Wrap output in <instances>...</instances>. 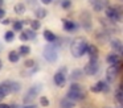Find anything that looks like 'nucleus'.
<instances>
[{
	"mask_svg": "<svg viewBox=\"0 0 123 108\" xmlns=\"http://www.w3.org/2000/svg\"><path fill=\"white\" fill-rule=\"evenodd\" d=\"M1 23H3L4 25H8V24L11 23V20H9V18H7V20H6V18H3V20H1Z\"/></svg>",
	"mask_w": 123,
	"mask_h": 108,
	"instance_id": "obj_33",
	"label": "nucleus"
},
{
	"mask_svg": "<svg viewBox=\"0 0 123 108\" xmlns=\"http://www.w3.org/2000/svg\"><path fill=\"white\" fill-rule=\"evenodd\" d=\"M99 70V63H98V59H90L87 63L83 67V74L91 76V75H95Z\"/></svg>",
	"mask_w": 123,
	"mask_h": 108,
	"instance_id": "obj_4",
	"label": "nucleus"
},
{
	"mask_svg": "<svg viewBox=\"0 0 123 108\" xmlns=\"http://www.w3.org/2000/svg\"><path fill=\"white\" fill-rule=\"evenodd\" d=\"M60 108H74V102H72L70 99H62L60 103Z\"/></svg>",
	"mask_w": 123,
	"mask_h": 108,
	"instance_id": "obj_17",
	"label": "nucleus"
},
{
	"mask_svg": "<svg viewBox=\"0 0 123 108\" xmlns=\"http://www.w3.org/2000/svg\"><path fill=\"white\" fill-rule=\"evenodd\" d=\"M106 61H107V63L109 65H115L117 62H119V55L118 54H109L107 55V58H106Z\"/></svg>",
	"mask_w": 123,
	"mask_h": 108,
	"instance_id": "obj_19",
	"label": "nucleus"
},
{
	"mask_svg": "<svg viewBox=\"0 0 123 108\" xmlns=\"http://www.w3.org/2000/svg\"><path fill=\"white\" fill-rule=\"evenodd\" d=\"M43 55L45 58L46 62L49 63H54L57 61V57H58V53H57V47L54 46V44H48L45 47H44Z\"/></svg>",
	"mask_w": 123,
	"mask_h": 108,
	"instance_id": "obj_3",
	"label": "nucleus"
},
{
	"mask_svg": "<svg viewBox=\"0 0 123 108\" xmlns=\"http://www.w3.org/2000/svg\"><path fill=\"white\" fill-rule=\"evenodd\" d=\"M3 99H4V94L0 91V103H1V100H3Z\"/></svg>",
	"mask_w": 123,
	"mask_h": 108,
	"instance_id": "obj_37",
	"label": "nucleus"
},
{
	"mask_svg": "<svg viewBox=\"0 0 123 108\" xmlns=\"http://www.w3.org/2000/svg\"><path fill=\"white\" fill-rule=\"evenodd\" d=\"M78 28H80V25L77 23H74L72 20H64V30L65 32H74Z\"/></svg>",
	"mask_w": 123,
	"mask_h": 108,
	"instance_id": "obj_13",
	"label": "nucleus"
},
{
	"mask_svg": "<svg viewBox=\"0 0 123 108\" xmlns=\"http://www.w3.org/2000/svg\"><path fill=\"white\" fill-rule=\"evenodd\" d=\"M24 66L27 68H32V67H36V63H35V61H33V59H27L24 62Z\"/></svg>",
	"mask_w": 123,
	"mask_h": 108,
	"instance_id": "obj_29",
	"label": "nucleus"
},
{
	"mask_svg": "<svg viewBox=\"0 0 123 108\" xmlns=\"http://www.w3.org/2000/svg\"><path fill=\"white\" fill-rule=\"evenodd\" d=\"M119 70H120V61L117 62L115 65H110V67H107V70H106L107 82H114L115 78L118 76V74H119Z\"/></svg>",
	"mask_w": 123,
	"mask_h": 108,
	"instance_id": "obj_5",
	"label": "nucleus"
},
{
	"mask_svg": "<svg viewBox=\"0 0 123 108\" xmlns=\"http://www.w3.org/2000/svg\"><path fill=\"white\" fill-rule=\"evenodd\" d=\"M4 15H6V11L0 7V20H3V18H4Z\"/></svg>",
	"mask_w": 123,
	"mask_h": 108,
	"instance_id": "obj_32",
	"label": "nucleus"
},
{
	"mask_svg": "<svg viewBox=\"0 0 123 108\" xmlns=\"http://www.w3.org/2000/svg\"><path fill=\"white\" fill-rule=\"evenodd\" d=\"M35 15H36V17H37V20H41V18H45L46 17L48 12H46L45 8H37V9L35 11Z\"/></svg>",
	"mask_w": 123,
	"mask_h": 108,
	"instance_id": "obj_18",
	"label": "nucleus"
},
{
	"mask_svg": "<svg viewBox=\"0 0 123 108\" xmlns=\"http://www.w3.org/2000/svg\"><path fill=\"white\" fill-rule=\"evenodd\" d=\"M110 45H111V49L114 50V51H117V53H122L123 47H122V42H120V40H118V38H112L111 41H110Z\"/></svg>",
	"mask_w": 123,
	"mask_h": 108,
	"instance_id": "obj_14",
	"label": "nucleus"
},
{
	"mask_svg": "<svg viewBox=\"0 0 123 108\" xmlns=\"http://www.w3.org/2000/svg\"><path fill=\"white\" fill-rule=\"evenodd\" d=\"M90 90H91V92H95V94H98V92H109V86L105 82L99 80L94 86H91Z\"/></svg>",
	"mask_w": 123,
	"mask_h": 108,
	"instance_id": "obj_10",
	"label": "nucleus"
},
{
	"mask_svg": "<svg viewBox=\"0 0 123 108\" xmlns=\"http://www.w3.org/2000/svg\"><path fill=\"white\" fill-rule=\"evenodd\" d=\"M0 108H9V104H6V103H0Z\"/></svg>",
	"mask_w": 123,
	"mask_h": 108,
	"instance_id": "obj_34",
	"label": "nucleus"
},
{
	"mask_svg": "<svg viewBox=\"0 0 123 108\" xmlns=\"http://www.w3.org/2000/svg\"><path fill=\"white\" fill-rule=\"evenodd\" d=\"M23 108H37V105H33V104H27L25 107H23Z\"/></svg>",
	"mask_w": 123,
	"mask_h": 108,
	"instance_id": "obj_35",
	"label": "nucleus"
},
{
	"mask_svg": "<svg viewBox=\"0 0 123 108\" xmlns=\"http://www.w3.org/2000/svg\"><path fill=\"white\" fill-rule=\"evenodd\" d=\"M4 40H6L7 42H12L15 40V33L12 30H7L6 34H4Z\"/></svg>",
	"mask_w": 123,
	"mask_h": 108,
	"instance_id": "obj_27",
	"label": "nucleus"
},
{
	"mask_svg": "<svg viewBox=\"0 0 123 108\" xmlns=\"http://www.w3.org/2000/svg\"><path fill=\"white\" fill-rule=\"evenodd\" d=\"M3 4H4V0H0V7H1Z\"/></svg>",
	"mask_w": 123,
	"mask_h": 108,
	"instance_id": "obj_39",
	"label": "nucleus"
},
{
	"mask_svg": "<svg viewBox=\"0 0 123 108\" xmlns=\"http://www.w3.org/2000/svg\"><path fill=\"white\" fill-rule=\"evenodd\" d=\"M81 26H82L86 32L91 30V16L87 11L82 12V15H81Z\"/></svg>",
	"mask_w": 123,
	"mask_h": 108,
	"instance_id": "obj_8",
	"label": "nucleus"
},
{
	"mask_svg": "<svg viewBox=\"0 0 123 108\" xmlns=\"http://www.w3.org/2000/svg\"><path fill=\"white\" fill-rule=\"evenodd\" d=\"M106 108H110V107H106Z\"/></svg>",
	"mask_w": 123,
	"mask_h": 108,
	"instance_id": "obj_41",
	"label": "nucleus"
},
{
	"mask_svg": "<svg viewBox=\"0 0 123 108\" xmlns=\"http://www.w3.org/2000/svg\"><path fill=\"white\" fill-rule=\"evenodd\" d=\"M52 1H53V0H41V3H43V4H50Z\"/></svg>",
	"mask_w": 123,
	"mask_h": 108,
	"instance_id": "obj_36",
	"label": "nucleus"
},
{
	"mask_svg": "<svg viewBox=\"0 0 123 108\" xmlns=\"http://www.w3.org/2000/svg\"><path fill=\"white\" fill-rule=\"evenodd\" d=\"M40 91H41V84H35V86H32L29 90H28L27 94H25L24 103H25V104H28V103H31L33 99H36L37 95L40 94Z\"/></svg>",
	"mask_w": 123,
	"mask_h": 108,
	"instance_id": "obj_7",
	"label": "nucleus"
},
{
	"mask_svg": "<svg viewBox=\"0 0 123 108\" xmlns=\"http://www.w3.org/2000/svg\"><path fill=\"white\" fill-rule=\"evenodd\" d=\"M1 66H3V63H1V61H0V70H1Z\"/></svg>",
	"mask_w": 123,
	"mask_h": 108,
	"instance_id": "obj_40",
	"label": "nucleus"
},
{
	"mask_svg": "<svg viewBox=\"0 0 123 108\" xmlns=\"http://www.w3.org/2000/svg\"><path fill=\"white\" fill-rule=\"evenodd\" d=\"M86 53L89 54L90 59H98L99 51H98V47H97L95 45H89V44H87V47H86Z\"/></svg>",
	"mask_w": 123,
	"mask_h": 108,
	"instance_id": "obj_11",
	"label": "nucleus"
},
{
	"mask_svg": "<svg viewBox=\"0 0 123 108\" xmlns=\"http://www.w3.org/2000/svg\"><path fill=\"white\" fill-rule=\"evenodd\" d=\"M54 84L57 87H64L66 83V67H61L53 76Z\"/></svg>",
	"mask_w": 123,
	"mask_h": 108,
	"instance_id": "obj_6",
	"label": "nucleus"
},
{
	"mask_svg": "<svg viewBox=\"0 0 123 108\" xmlns=\"http://www.w3.org/2000/svg\"><path fill=\"white\" fill-rule=\"evenodd\" d=\"M13 11L17 13V15H23V13L25 12V4L24 3H17V4L13 7Z\"/></svg>",
	"mask_w": 123,
	"mask_h": 108,
	"instance_id": "obj_22",
	"label": "nucleus"
},
{
	"mask_svg": "<svg viewBox=\"0 0 123 108\" xmlns=\"http://www.w3.org/2000/svg\"><path fill=\"white\" fill-rule=\"evenodd\" d=\"M106 16H107V18L109 20H111V21H120V12L117 9V8H114V7H107L106 8Z\"/></svg>",
	"mask_w": 123,
	"mask_h": 108,
	"instance_id": "obj_9",
	"label": "nucleus"
},
{
	"mask_svg": "<svg viewBox=\"0 0 123 108\" xmlns=\"http://www.w3.org/2000/svg\"><path fill=\"white\" fill-rule=\"evenodd\" d=\"M0 91L4 94V96L8 94H11V88H9V80L8 82H3V83L0 84Z\"/></svg>",
	"mask_w": 123,
	"mask_h": 108,
	"instance_id": "obj_20",
	"label": "nucleus"
},
{
	"mask_svg": "<svg viewBox=\"0 0 123 108\" xmlns=\"http://www.w3.org/2000/svg\"><path fill=\"white\" fill-rule=\"evenodd\" d=\"M23 21H15L13 23V25H12V28H13V30H17V32H20V30H23Z\"/></svg>",
	"mask_w": 123,
	"mask_h": 108,
	"instance_id": "obj_28",
	"label": "nucleus"
},
{
	"mask_svg": "<svg viewBox=\"0 0 123 108\" xmlns=\"http://www.w3.org/2000/svg\"><path fill=\"white\" fill-rule=\"evenodd\" d=\"M103 7H105V4H103L102 0H95V1L93 3V8H94L95 12H101V11L103 9Z\"/></svg>",
	"mask_w": 123,
	"mask_h": 108,
	"instance_id": "obj_24",
	"label": "nucleus"
},
{
	"mask_svg": "<svg viewBox=\"0 0 123 108\" xmlns=\"http://www.w3.org/2000/svg\"><path fill=\"white\" fill-rule=\"evenodd\" d=\"M8 59H9V62H12V63L19 62V59H20L19 51H17V50H11V51L8 53Z\"/></svg>",
	"mask_w": 123,
	"mask_h": 108,
	"instance_id": "obj_16",
	"label": "nucleus"
},
{
	"mask_svg": "<svg viewBox=\"0 0 123 108\" xmlns=\"http://www.w3.org/2000/svg\"><path fill=\"white\" fill-rule=\"evenodd\" d=\"M40 104L43 105V107H48L49 105V99L46 96H41L40 97Z\"/></svg>",
	"mask_w": 123,
	"mask_h": 108,
	"instance_id": "obj_31",
	"label": "nucleus"
},
{
	"mask_svg": "<svg viewBox=\"0 0 123 108\" xmlns=\"http://www.w3.org/2000/svg\"><path fill=\"white\" fill-rule=\"evenodd\" d=\"M86 47H87V42L85 41V38L77 37L73 40L72 45H70V51L74 58H81L86 53Z\"/></svg>",
	"mask_w": 123,
	"mask_h": 108,
	"instance_id": "obj_1",
	"label": "nucleus"
},
{
	"mask_svg": "<svg viewBox=\"0 0 123 108\" xmlns=\"http://www.w3.org/2000/svg\"><path fill=\"white\" fill-rule=\"evenodd\" d=\"M9 88H11V92H19L20 88H21V84L17 83V82L9 80Z\"/></svg>",
	"mask_w": 123,
	"mask_h": 108,
	"instance_id": "obj_23",
	"label": "nucleus"
},
{
	"mask_svg": "<svg viewBox=\"0 0 123 108\" xmlns=\"http://www.w3.org/2000/svg\"><path fill=\"white\" fill-rule=\"evenodd\" d=\"M9 108H19V105H17V104H11V105H9Z\"/></svg>",
	"mask_w": 123,
	"mask_h": 108,
	"instance_id": "obj_38",
	"label": "nucleus"
},
{
	"mask_svg": "<svg viewBox=\"0 0 123 108\" xmlns=\"http://www.w3.org/2000/svg\"><path fill=\"white\" fill-rule=\"evenodd\" d=\"M61 7L64 8V9H69V8L72 7V1H70V0H62Z\"/></svg>",
	"mask_w": 123,
	"mask_h": 108,
	"instance_id": "obj_30",
	"label": "nucleus"
},
{
	"mask_svg": "<svg viewBox=\"0 0 123 108\" xmlns=\"http://www.w3.org/2000/svg\"><path fill=\"white\" fill-rule=\"evenodd\" d=\"M36 33L32 29H25V30H21V34H20V40L21 41H28V40H35Z\"/></svg>",
	"mask_w": 123,
	"mask_h": 108,
	"instance_id": "obj_12",
	"label": "nucleus"
},
{
	"mask_svg": "<svg viewBox=\"0 0 123 108\" xmlns=\"http://www.w3.org/2000/svg\"><path fill=\"white\" fill-rule=\"evenodd\" d=\"M31 53V47L28 45H21L19 47V54L20 55H28Z\"/></svg>",
	"mask_w": 123,
	"mask_h": 108,
	"instance_id": "obj_25",
	"label": "nucleus"
},
{
	"mask_svg": "<svg viewBox=\"0 0 123 108\" xmlns=\"http://www.w3.org/2000/svg\"><path fill=\"white\" fill-rule=\"evenodd\" d=\"M44 38H45L46 41L49 42V44H53V42L57 40V36H56V34H54L52 30L45 29V30H44Z\"/></svg>",
	"mask_w": 123,
	"mask_h": 108,
	"instance_id": "obj_15",
	"label": "nucleus"
},
{
	"mask_svg": "<svg viewBox=\"0 0 123 108\" xmlns=\"http://www.w3.org/2000/svg\"><path fill=\"white\" fill-rule=\"evenodd\" d=\"M66 97L70 99L72 102H75V100H82L86 97V92L83 91V88L77 83H73L70 84L69 90H68V94H66Z\"/></svg>",
	"mask_w": 123,
	"mask_h": 108,
	"instance_id": "obj_2",
	"label": "nucleus"
},
{
	"mask_svg": "<svg viewBox=\"0 0 123 108\" xmlns=\"http://www.w3.org/2000/svg\"><path fill=\"white\" fill-rule=\"evenodd\" d=\"M83 75V71H81V70H73L72 73H70V79L72 80H78V79H81V76Z\"/></svg>",
	"mask_w": 123,
	"mask_h": 108,
	"instance_id": "obj_21",
	"label": "nucleus"
},
{
	"mask_svg": "<svg viewBox=\"0 0 123 108\" xmlns=\"http://www.w3.org/2000/svg\"><path fill=\"white\" fill-rule=\"evenodd\" d=\"M29 24H31V28H32V30H38V29L41 28V23H40V20H32V21H29Z\"/></svg>",
	"mask_w": 123,
	"mask_h": 108,
	"instance_id": "obj_26",
	"label": "nucleus"
}]
</instances>
